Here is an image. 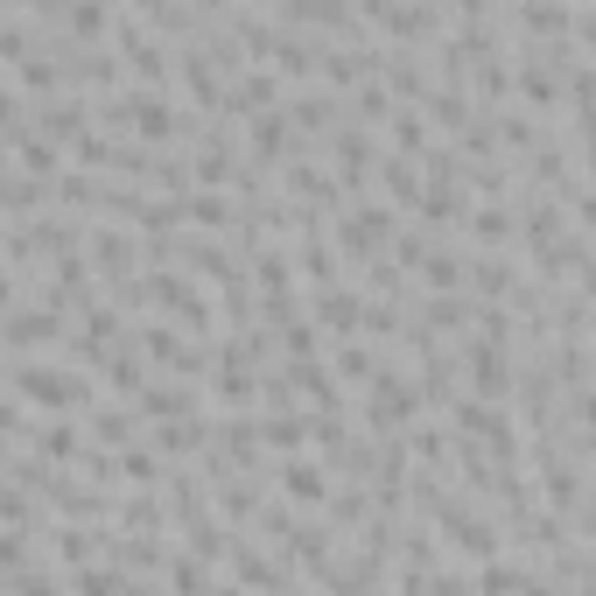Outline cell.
Instances as JSON below:
<instances>
[{"instance_id": "cell-22", "label": "cell", "mask_w": 596, "mask_h": 596, "mask_svg": "<svg viewBox=\"0 0 596 596\" xmlns=\"http://www.w3.org/2000/svg\"><path fill=\"white\" fill-rule=\"evenodd\" d=\"M337 365H345V379H365V386H372V372H379V358H372L365 345H351V351H337Z\"/></svg>"}, {"instance_id": "cell-12", "label": "cell", "mask_w": 596, "mask_h": 596, "mask_svg": "<svg viewBox=\"0 0 596 596\" xmlns=\"http://www.w3.org/2000/svg\"><path fill=\"white\" fill-rule=\"evenodd\" d=\"M456 225H470V238H491V246H505V238H513V204H491V211H464Z\"/></svg>"}, {"instance_id": "cell-14", "label": "cell", "mask_w": 596, "mask_h": 596, "mask_svg": "<svg viewBox=\"0 0 596 596\" xmlns=\"http://www.w3.org/2000/svg\"><path fill=\"white\" fill-rule=\"evenodd\" d=\"M36 127H42V133H78V127H85V99H56V106H42Z\"/></svg>"}, {"instance_id": "cell-9", "label": "cell", "mask_w": 596, "mask_h": 596, "mask_svg": "<svg viewBox=\"0 0 596 596\" xmlns=\"http://www.w3.org/2000/svg\"><path fill=\"white\" fill-rule=\"evenodd\" d=\"M274 92H281L274 70H252V78H238L232 99H218V106H232V113H267V106H274Z\"/></svg>"}, {"instance_id": "cell-26", "label": "cell", "mask_w": 596, "mask_h": 596, "mask_svg": "<svg viewBox=\"0 0 596 596\" xmlns=\"http://www.w3.org/2000/svg\"><path fill=\"white\" fill-rule=\"evenodd\" d=\"M0 169H8V147H0Z\"/></svg>"}, {"instance_id": "cell-23", "label": "cell", "mask_w": 596, "mask_h": 596, "mask_svg": "<svg viewBox=\"0 0 596 596\" xmlns=\"http://www.w3.org/2000/svg\"><path fill=\"white\" fill-rule=\"evenodd\" d=\"M119 470H127V477H147V484H155V477H161V456H155V450H127V456H119Z\"/></svg>"}, {"instance_id": "cell-19", "label": "cell", "mask_w": 596, "mask_h": 596, "mask_svg": "<svg viewBox=\"0 0 596 596\" xmlns=\"http://www.w3.org/2000/svg\"><path fill=\"white\" fill-rule=\"evenodd\" d=\"M281 345H288L295 358H316V331H309L302 316H281Z\"/></svg>"}, {"instance_id": "cell-10", "label": "cell", "mask_w": 596, "mask_h": 596, "mask_svg": "<svg viewBox=\"0 0 596 596\" xmlns=\"http://www.w3.org/2000/svg\"><path fill=\"white\" fill-rule=\"evenodd\" d=\"M252 155H260V161H281V155H288V119H281L274 106L252 113Z\"/></svg>"}, {"instance_id": "cell-20", "label": "cell", "mask_w": 596, "mask_h": 596, "mask_svg": "<svg viewBox=\"0 0 596 596\" xmlns=\"http://www.w3.org/2000/svg\"><path fill=\"white\" fill-rule=\"evenodd\" d=\"M99 442H113V450H127V442H133V414L106 407V414H99Z\"/></svg>"}, {"instance_id": "cell-25", "label": "cell", "mask_w": 596, "mask_h": 596, "mask_svg": "<svg viewBox=\"0 0 596 596\" xmlns=\"http://www.w3.org/2000/svg\"><path fill=\"white\" fill-rule=\"evenodd\" d=\"M8 302H14V281H8V274H0V309H8Z\"/></svg>"}, {"instance_id": "cell-27", "label": "cell", "mask_w": 596, "mask_h": 596, "mask_svg": "<svg viewBox=\"0 0 596 596\" xmlns=\"http://www.w3.org/2000/svg\"><path fill=\"white\" fill-rule=\"evenodd\" d=\"M0 8H14V0H0Z\"/></svg>"}, {"instance_id": "cell-5", "label": "cell", "mask_w": 596, "mask_h": 596, "mask_svg": "<svg viewBox=\"0 0 596 596\" xmlns=\"http://www.w3.org/2000/svg\"><path fill=\"white\" fill-rule=\"evenodd\" d=\"M316 323H323V331H337V337H351L358 323H365V302L345 295L337 281H323V288H316Z\"/></svg>"}, {"instance_id": "cell-2", "label": "cell", "mask_w": 596, "mask_h": 596, "mask_svg": "<svg viewBox=\"0 0 596 596\" xmlns=\"http://www.w3.org/2000/svg\"><path fill=\"white\" fill-rule=\"evenodd\" d=\"M464 372H470V393L477 400H505V393H513V358H505V345H498V337H484V331L470 337Z\"/></svg>"}, {"instance_id": "cell-18", "label": "cell", "mask_w": 596, "mask_h": 596, "mask_svg": "<svg viewBox=\"0 0 596 596\" xmlns=\"http://www.w3.org/2000/svg\"><path fill=\"white\" fill-rule=\"evenodd\" d=\"M22 85H28V92H56V64L28 50V56H22Z\"/></svg>"}, {"instance_id": "cell-6", "label": "cell", "mask_w": 596, "mask_h": 596, "mask_svg": "<svg viewBox=\"0 0 596 596\" xmlns=\"http://www.w3.org/2000/svg\"><path fill=\"white\" fill-rule=\"evenodd\" d=\"M281 491H288V505H323L331 498V470L295 456V464H281Z\"/></svg>"}, {"instance_id": "cell-16", "label": "cell", "mask_w": 596, "mask_h": 596, "mask_svg": "<svg viewBox=\"0 0 596 596\" xmlns=\"http://www.w3.org/2000/svg\"><path fill=\"white\" fill-rule=\"evenodd\" d=\"M302 274L316 281V288H323V281H337V252L323 246V238H309V246H302Z\"/></svg>"}, {"instance_id": "cell-24", "label": "cell", "mask_w": 596, "mask_h": 596, "mask_svg": "<svg viewBox=\"0 0 596 596\" xmlns=\"http://www.w3.org/2000/svg\"><path fill=\"white\" fill-rule=\"evenodd\" d=\"M0 127H14V99L8 92H0Z\"/></svg>"}, {"instance_id": "cell-1", "label": "cell", "mask_w": 596, "mask_h": 596, "mask_svg": "<svg viewBox=\"0 0 596 596\" xmlns=\"http://www.w3.org/2000/svg\"><path fill=\"white\" fill-rule=\"evenodd\" d=\"M8 379H14L22 400H42V407H78V400L92 393V386H85L78 372H64V365H14Z\"/></svg>"}, {"instance_id": "cell-8", "label": "cell", "mask_w": 596, "mask_h": 596, "mask_svg": "<svg viewBox=\"0 0 596 596\" xmlns=\"http://www.w3.org/2000/svg\"><path fill=\"white\" fill-rule=\"evenodd\" d=\"M133 414H155V422H169V414H197V400L183 393V386H141V393H133Z\"/></svg>"}, {"instance_id": "cell-4", "label": "cell", "mask_w": 596, "mask_h": 596, "mask_svg": "<svg viewBox=\"0 0 596 596\" xmlns=\"http://www.w3.org/2000/svg\"><path fill=\"white\" fill-rule=\"evenodd\" d=\"M56 337H64L56 309H14V316H0V345H56Z\"/></svg>"}, {"instance_id": "cell-11", "label": "cell", "mask_w": 596, "mask_h": 596, "mask_svg": "<svg viewBox=\"0 0 596 596\" xmlns=\"http://www.w3.org/2000/svg\"><path fill=\"white\" fill-rule=\"evenodd\" d=\"M36 442H42V456H50V464H78V456L92 450V442H85V436H78L70 422H50V428H42Z\"/></svg>"}, {"instance_id": "cell-15", "label": "cell", "mask_w": 596, "mask_h": 596, "mask_svg": "<svg viewBox=\"0 0 596 596\" xmlns=\"http://www.w3.org/2000/svg\"><path fill=\"white\" fill-rule=\"evenodd\" d=\"M70 36H106V0H70Z\"/></svg>"}, {"instance_id": "cell-3", "label": "cell", "mask_w": 596, "mask_h": 596, "mask_svg": "<svg viewBox=\"0 0 596 596\" xmlns=\"http://www.w3.org/2000/svg\"><path fill=\"white\" fill-rule=\"evenodd\" d=\"M337 238H345L351 260H379V246L393 238V211H379V204H351V211L337 218Z\"/></svg>"}, {"instance_id": "cell-17", "label": "cell", "mask_w": 596, "mask_h": 596, "mask_svg": "<svg viewBox=\"0 0 596 596\" xmlns=\"http://www.w3.org/2000/svg\"><path fill=\"white\" fill-rule=\"evenodd\" d=\"M393 141H400V155H414V161L428 155V127H422L414 113H400V119H393Z\"/></svg>"}, {"instance_id": "cell-7", "label": "cell", "mask_w": 596, "mask_h": 596, "mask_svg": "<svg viewBox=\"0 0 596 596\" xmlns=\"http://www.w3.org/2000/svg\"><path fill=\"white\" fill-rule=\"evenodd\" d=\"M302 442H309V414L267 407V422H260V450H281V456H295Z\"/></svg>"}, {"instance_id": "cell-21", "label": "cell", "mask_w": 596, "mask_h": 596, "mask_svg": "<svg viewBox=\"0 0 596 596\" xmlns=\"http://www.w3.org/2000/svg\"><path fill=\"white\" fill-rule=\"evenodd\" d=\"M0 519H14V527H36V505H28V491L0 484Z\"/></svg>"}, {"instance_id": "cell-13", "label": "cell", "mask_w": 596, "mask_h": 596, "mask_svg": "<svg viewBox=\"0 0 596 596\" xmlns=\"http://www.w3.org/2000/svg\"><path fill=\"white\" fill-rule=\"evenodd\" d=\"M288 14H295V22H323V28H345V36H351V8H345V0H288Z\"/></svg>"}]
</instances>
